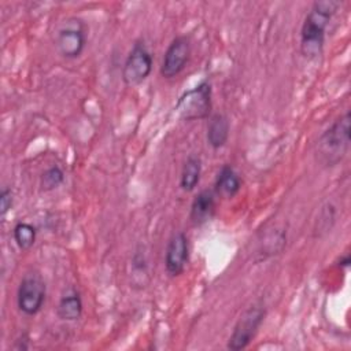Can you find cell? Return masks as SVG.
Wrapping results in <instances>:
<instances>
[{
    "mask_svg": "<svg viewBox=\"0 0 351 351\" xmlns=\"http://www.w3.org/2000/svg\"><path fill=\"white\" fill-rule=\"evenodd\" d=\"M340 5L341 1L337 0H319L313 3L300 27V53L304 58L315 59L322 53L326 29Z\"/></svg>",
    "mask_w": 351,
    "mask_h": 351,
    "instance_id": "cell-1",
    "label": "cell"
},
{
    "mask_svg": "<svg viewBox=\"0 0 351 351\" xmlns=\"http://www.w3.org/2000/svg\"><path fill=\"white\" fill-rule=\"evenodd\" d=\"M350 111L339 117L317 140L314 155L324 167H333L340 163L350 149Z\"/></svg>",
    "mask_w": 351,
    "mask_h": 351,
    "instance_id": "cell-2",
    "label": "cell"
},
{
    "mask_svg": "<svg viewBox=\"0 0 351 351\" xmlns=\"http://www.w3.org/2000/svg\"><path fill=\"white\" fill-rule=\"evenodd\" d=\"M211 110L213 86L208 80H203L195 88L185 90L176 103V111L186 122L210 118Z\"/></svg>",
    "mask_w": 351,
    "mask_h": 351,
    "instance_id": "cell-3",
    "label": "cell"
},
{
    "mask_svg": "<svg viewBox=\"0 0 351 351\" xmlns=\"http://www.w3.org/2000/svg\"><path fill=\"white\" fill-rule=\"evenodd\" d=\"M266 315V308L262 302L250 306L237 319L232 335L229 336L226 348L240 351L250 346Z\"/></svg>",
    "mask_w": 351,
    "mask_h": 351,
    "instance_id": "cell-4",
    "label": "cell"
},
{
    "mask_svg": "<svg viewBox=\"0 0 351 351\" xmlns=\"http://www.w3.org/2000/svg\"><path fill=\"white\" fill-rule=\"evenodd\" d=\"M47 285L40 273H26L16 289V306L25 315L38 314L45 303Z\"/></svg>",
    "mask_w": 351,
    "mask_h": 351,
    "instance_id": "cell-5",
    "label": "cell"
},
{
    "mask_svg": "<svg viewBox=\"0 0 351 351\" xmlns=\"http://www.w3.org/2000/svg\"><path fill=\"white\" fill-rule=\"evenodd\" d=\"M152 66L154 58L145 43L143 40L134 41L122 66L123 84L128 86L143 84L149 77Z\"/></svg>",
    "mask_w": 351,
    "mask_h": 351,
    "instance_id": "cell-6",
    "label": "cell"
},
{
    "mask_svg": "<svg viewBox=\"0 0 351 351\" xmlns=\"http://www.w3.org/2000/svg\"><path fill=\"white\" fill-rule=\"evenodd\" d=\"M86 26L77 16L67 18L59 27L56 34V48L66 59H77L86 47Z\"/></svg>",
    "mask_w": 351,
    "mask_h": 351,
    "instance_id": "cell-7",
    "label": "cell"
},
{
    "mask_svg": "<svg viewBox=\"0 0 351 351\" xmlns=\"http://www.w3.org/2000/svg\"><path fill=\"white\" fill-rule=\"evenodd\" d=\"M192 52L191 38L185 34L176 36L167 45L160 63L159 73L163 78L171 80L177 77L188 64Z\"/></svg>",
    "mask_w": 351,
    "mask_h": 351,
    "instance_id": "cell-8",
    "label": "cell"
},
{
    "mask_svg": "<svg viewBox=\"0 0 351 351\" xmlns=\"http://www.w3.org/2000/svg\"><path fill=\"white\" fill-rule=\"evenodd\" d=\"M189 261V243L184 232L174 233L166 247L165 269L169 276L178 277L184 273Z\"/></svg>",
    "mask_w": 351,
    "mask_h": 351,
    "instance_id": "cell-9",
    "label": "cell"
},
{
    "mask_svg": "<svg viewBox=\"0 0 351 351\" xmlns=\"http://www.w3.org/2000/svg\"><path fill=\"white\" fill-rule=\"evenodd\" d=\"M217 208V195L214 191L203 189L200 191L191 203L189 219L193 226H202L208 222Z\"/></svg>",
    "mask_w": 351,
    "mask_h": 351,
    "instance_id": "cell-10",
    "label": "cell"
},
{
    "mask_svg": "<svg viewBox=\"0 0 351 351\" xmlns=\"http://www.w3.org/2000/svg\"><path fill=\"white\" fill-rule=\"evenodd\" d=\"M241 189V178L230 165H223L215 177L214 192L222 197H233Z\"/></svg>",
    "mask_w": 351,
    "mask_h": 351,
    "instance_id": "cell-11",
    "label": "cell"
},
{
    "mask_svg": "<svg viewBox=\"0 0 351 351\" xmlns=\"http://www.w3.org/2000/svg\"><path fill=\"white\" fill-rule=\"evenodd\" d=\"M229 133H230V123L225 114L217 112L210 115L206 138H207V144L213 149L222 148L229 140Z\"/></svg>",
    "mask_w": 351,
    "mask_h": 351,
    "instance_id": "cell-12",
    "label": "cell"
},
{
    "mask_svg": "<svg viewBox=\"0 0 351 351\" xmlns=\"http://www.w3.org/2000/svg\"><path fill=\"white\" fill-rule=\"evenodd\" d=\"M82 311H84V303L80 292L70 289L59 299L56 314L62 321H67V322L77 321L81 318Z\"/></svg>",
    "mask_w": 351,
    "mask_h": 351,
    "instance_id": "cell-13",
    "label": "cell"
},
{
    "mask_svg": "<svg viewBox=\"0 0 351 351\" xmlns=\"http://www.w3.org/2000/svg\"><path fill=\"white\" fill-rule=\"evenodd\" d=\"M202 177V159L197 155H189L184 162L181 176H180V186L184 192H192Z\"/></svg>",
    "mask_w": 351,
    "mask_h": 351,
    "instance_id": "cell-14",
    "label": "cell"
},
{
    "mask_svg": "<svg viewBox=\"0 0 351 351\" xmlns=\"http://www.w3.org/2000/svg\"><path fill=\"white\" fill-rule=\"evenodd\" d=\"M12 237L21 250H29L36 243L37 230L29 222H18L12 229Z\"/></svg>",
    "mask_w": 351,
    "mask_h": 351,
    "instance_id": "cell-15",
    "label": "cell"
},
{
    "mask_svg": "<svg viewBox=\"0 0 351 351\" xmlns=\"http://www.w3.org/2000/svg\"><path fill=\"white\" fill-rule=\"evenodd\" d=\"M64 171L60 166L53 165L48 167L40 177V188L44 192H51L64 182Z\"/></svg>",
    "mask_w": 351,
    "mask_h": 351,
    "instance_id": "cell-16",
    "label": "cell"
},
{
    "mask_svg": "<svg viewBox=\"0 0 351 351\" xmlns=\"http://www.w3.org/2000/svg\"><path fill=\"white\" fill-rule=\"evenodd\" d=\"M14 204V193L8 186H3L0 191V217L4 218Z\"/></svg>",
    "mask_w": 351,
    "mask_h": 351,
    "instance_id": "cell-17",
    "label": "cell"
},
{
    "mask_svg": "<svg viewBox=\"0 0 351 351\" xmlns=\"http://www.w3.org/2000/svg\"><path fill=\"white\" fill-rule=\"evenodd\" d=\"M14 350H18V351H26L30 348V337L27 333H22L14 343L12 346Z\"/></svg>",
    "mask_w": 351,
    "mask_h": 351,
    "instance_id": "cell-18",
    "label": "cell"
},
{
    "mask_svg": "<svg viewBox=\"0 0 351 351\" xmlns=\"http://www.w3.org/2000/svg\"><path fill=\"white\" fill-rule=\"evenodd\" d=\"M337 263H339V266H340V267L347 269V267L350 266V263H351V256H350V254H344V255H341V256L339 258Z\"/></svg>",
    "mask_w": 351,
    "mask_h": 351,
    "instance_id": "cell-19",
    "label": "cell"
}]
</instances>
